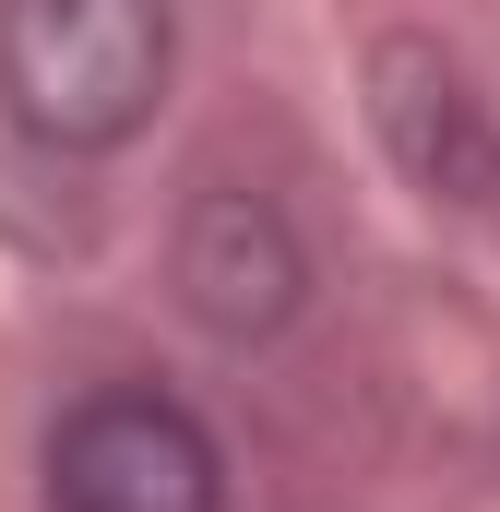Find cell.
<instances>
[{
  "label": "cell",
  "instance_id": "1",
  "mask_svg": "<svg viewBox=\"0 0 500 512\" xmlns=\"http://www.w3.org/2000/svg\"><path fill=\"white\" fill-rule=\"evenodd\" d=\"M179 60L167 0H0V108L48 155H120Z\"/></svg>",
  "mask_w": 500,
  "mask_h": 512
},
{
  "label": "cell",
  "instance_id": "2",
  "mask_svg": "<svg viewBox=\"0 0 500 512\" xmlns=\"http://www.w3.org/2000/svg\"><path fill=\"white\" fill-rule=\"evenodd\" d=\"M48 512H227V441L155 382H108L48 429Z\"/></svg>",
  "mask_w": 500,
  "mask_h": 512
},
{
  "label": "cell",
  "instance_id": "3",
  "mask_svg": "<svg viewBox=\"0 0 500 512\" xmlns=\"http://www.w3.org/2000/svg\"><path fill=\"white\" fill-rule=\"evenodd\" d=\"M179 310L215 334V346H274L298 310H310V239L298 215L262 191V179H203L179 203Z\"/></svg>",
  "mask_w": 500,
  "mask_h": 512
},
{
  "label": "cell",
  "instance_id": "4",
  "mask_svg": "<svg viewBox=\"0 0 500 512\" xmlns=\"http://www.w3.org/2000/svg\"><path fill=\"white\" fill-rule=\"evenodd\" d=\"M370 120L417 191H441V203H489L500 191V120L441 36H381L370 48Z\"/></svg>",
  "mask_w": 500,
  "mask_h": 512
}]
</instances>
